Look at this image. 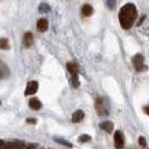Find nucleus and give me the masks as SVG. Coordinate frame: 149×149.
Masks as SVG:
<instances>
[{"mask_svg": "<svg viewBox=\"0 0 149 149\" xmlns=\"http://www.w3.org/2000/svg\"><path fill=\"white\" fill-rule=\"evenodd\" d=\"M55 142L62 144V145H65V146H70V142H68V141H65V139H62V138H55Z\"/></svg>", "mask_w": 149, "mask_h": 149, "instance_id": "f3484780", "label": "nucleus"}, {"mask_svg": "<svg viewBox=\"0 0 149 149\" xmlns=\"http://www.w3.org/2000/svg\"><path fill=\"white\" fill-rule=\"evenodd\" d=\"M81 13H83L84 17H90L91 14H93V7H91L90 4H84L83 8H81Z\"/></svg>", "mask_w": 149, "mask_h": 149, "instance_id": "4468645a", "label": "nucleus"}, {"mask_svg": "<svg viewBox=\"0 0 149 149\" xmlns=\"http://www.w3.org/2000/svg\"><path fill=\"white\" fill-rule=\"evenodd\" d=\"M4 146H6V142L0 139V149H4Z\"/></svg>", "mask_w": 149, "mask_h": 149, "instance_id": "aec40b11", "label": "nucleus"}, {"mask_svg": "<svg viewBox=\"0 0 149 149\" xmlns=\"http://www.w3.org/2000/svg\"><path fill=\"white\" fill-rule=\"evenodd\" d=\"M138 142H139V145H141V146H146V141H145L144 137H139V138H138Z\"/></svg>", "mask_w": 149, "mask_h": 149, "instance_id": "6ab92c4d", "label": "nucleus"}, {"mask_svg": "<svg viewBox=\"0 0 149 149\" xmlns=\"http://www.w3.org/2000/svg\"><path fill=\"white\" fill-rule=\"evenodd\" d=\"M145 113H146V115H149V105H148V107H145Z\"/></svg>", "mask_w": 149, "mask_h": 149, "instance_id": "4be33fe9", "label": "nucleus"}, {"mask_svg": "<svg viewBox=\"0 0 149 149\" xmlns=\"http://www.w3.org/2000/svg\"><path fill=\"white\" fill-rule=\"evenodd\" d=\"M133 65L137 72H141V70L144 69V57H142V54H135V55H134Z\"/></svg>", "mask_w": 149, "mask_h": 149, "instance_id": "7ed1b4c3", "label": "nucleus"}, {"mask_svg": "<svg viewBox=\"0 0 149 149\" xmlns=\"http://www.w3.org/2000/svg\"><path fill=\"white\" fill-rule=\"evenodd\" d=\"M37 88H39L37 81H29L26 86V88H25V95H33L37 91Z\"/></svg>", "mask_w": 149, "mask_h": 149, "instance_id": "39448f33", "label": "nucleus"}, {"mask_svg": "<svg viewBox=\"0 0 149 149\" xmlns=\"http://www.w3.org/2000/svg\"><path fill=\"white\" fill-rule=\"evenodd\" d=\"M79 141L80 142H88V141H91V137L90 135H80Z\"/></svg>", "mask_w": 149, "mask_h": 149, "instance_id": "dca6fc26", "label": "nucleus"}, {"mask_svg": "<svg viewBox=\"0 0 149 149\" xmlns=\"http://www.w3.org/2000/svg\"><path fill=\"white\" fill-rule=\"evenodd\" d=\"M40 11H46V13H48V11H50V7H48V4H46V3L40 4Z\"/></svg>", "mask_w": 149, "mask_h": 149, "instance_id": "a211bd4d", "label": "nucleus"}, {"mask_svg": "<svg viewBox=\"0 0 149 149\" xmlns=\"http://www.w3.org/2000/svg\"><path fill=\"white\" fill-rule=\"evenodd\" d=\"M8 73H10V69L7 68V65H6L4 62H1V61H0V79L7 77Z\"/></svg>", "mask_w": 149, "mask_h": 149, "instance_id": "0eeeda50", "label": "nucleus"}, {"mask_svg": "<svg viewBox=\"0 0 149 149\" xmlns=\"http://www.w3.org/2000/svg\"><path fill=\"white\" fill-rule=\"evenodd\" d=\"M0 48H3V50L10 48V44H8V40H7V39H0Z\"/></svg>", "mask_w": 149, "mask_h": 149, "instance_id": "2eb2a0df", "label": "nucleus"}, {"mask_svg": "<svg viewBox=\"0 0 149 149\" xmlns=\"http://www.w3.org/2000/svg\"><path fill=\"white\" fill-rule=\"evenodd\" d=\"M124 146V137H123L122 131H115V148L116 149H122Z\"/></svg>", "mask_w": 149, "mask_h": 149, "instance_id": "20e7f679", "label": "nucleus"}, {"mask_svg": "<svg viewBox=\"0 0 149 149\" xmlns=\"http://www.w3.org/2000/svg\"><path fill=\"white\" fill-rule=\"evenodd\" d=\"M29 107L32 108L33 111H39V109L42 108V102L39 101L37 98H31V100H29Z\"/></svg>", "mask_w": 149, "mask_h": 149, "instance_id": "9d476101", "label": "nucleus"}, {"mask_svg": "<svg viewBox=\"0 0 149 149\" xmlns=\"http://www.w3.org/2000/svg\"><path fill=\"white\" fill-rule=\"evenodd\" d=\"M68 70H69V73L72 74V77H77L79 69H77V65L74 64V62H69V64H68Z\"/></svg>", "mask_w": 149, "mask_h": 149, "instance_id": "1a4fd4ad", "label": "nucleus"}, {"mask_svg": "<svg viewBox=\"0 0 149 149\" xmlns=\"http://www.w3.org/2000/svg\"><path fill=\"white\" fill-rule=\"evenodd\" d=\"M33 43V35L31 32H26L24 35V46L25 47H31Z\"/></svg>", "mask_w": 149, "mask_h": 149, "instance_id": "6e6552de", "label": "nucleus"}, {"mask_svg": "<svg viewBox=\"0 0 149 149\" xmlns=\"http://www.w3.org/2000/svg\"><path fill=\"white\" fill-rule=\"evenodd\" d=\"M21 146H22V142H19V141H13V142L6 144L4 149H21Z\"/></svg>", "mask_w": 149, "mask_h": 149, "instance_id": "ddd939ff", "label": "nucleus"}, {"mask_svg": "<svg viewBox=\"0 0 149 149\" xmlns=\"http://www.w3.org/2000/svg\"><path fill=\"white\" fill-rule=\"evenodd\" d=\"M83 117H84V113H83V111H76L72 115V122L73 123H79L83 120Z\"/></svg>", "mask_w": 149, "mask_h": 149, "instance_id": "9b49d317", "label": "nucleus"}, {"mask_svg": "<svg viewBox=\"0 0 149 149\" xmlns=\"http://www.w3.org/2000/svg\"><path fill=\"white\" fill-rule=\"evenodd\" d=\"M100 127L104 130V131H107V133H112L113 131V123L112 122H102L100 124Z\"/></svg>", "mask_w": 149, "mask_h": 149, "instance_id": "f8f14e48", "label": "nucleus"}, {"mask_svg": "<svg viewBox=\"0 0 149 149\" xmlns=\"http://www.w3.org/2000/svg\"><path fill=\"white\" fill-rule=\"evenodd\" d=\"M37 29H39L40 32H46L48 29V21L46 18H40V19L37 21Z\"/></svg>", "mask_w": 149, "mask_h": 149, "instance_id": "423d86ee", "label": "nucleus"}, {"mask_svg": "<svg viewBox=\"0 0 149 149\" xmlns=\"http://www.w3.org/2000/svg\"><path fill=\"white\" fill-rule=\"evenodd\" d=\"M26 122L28 123H36V120H35V119H28Z\"/></svg>", "mask_w": 149, "mask_h": 149, "instance_id": "412c9836", "label": "nucleus"}, {"mask_svg": "<svg viewBox=\"0 0 149 149\" xmlns=\"http://www.w3.org/2000/svg\"><path fill=\"white\" fill-rule=\"evenodd\" d=\"M95 109H97V112H98L100 116H107L108 115V107H107V104H105V100H104V98L97 100Z\"/></svg>", "mask_w": 149, "mask_h": 149, "instance_id": "f03ea898", "label": "nucleus"}, {"mask_svg": "<svg viewBox=\"0 0 149 149\" xmlns=\"http://www.w3.org/2000/svg\"><path fill=\"white\" fill-rule=\"evenodd\" d=\"M137 18V8L133 3H127L122 7V10L119 13V21L123 29H130L134 25Z\"/></svg>", "mask_w": 149, "mask_h": 149, "instance_id": "f257e3e1", "label": "nucleus"}]
</instances>
